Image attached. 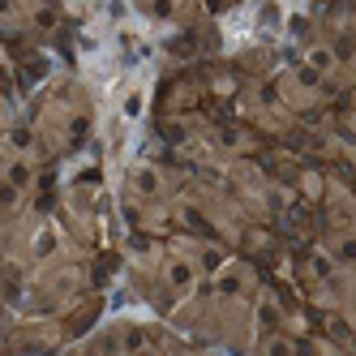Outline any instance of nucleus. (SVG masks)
I'll return each mask as SVG.
<instances>
[{"label": "nucleus", "mask_w": 356, "mask_h": 356, "mask_svg": "<svg viewBox=\"0 0 356 356\" xmlns=\"http://www.w3.org/2000/svg\"><path fill=\"white\" fill-rule=\"evenodd\" d=\"M193 279H197L193 262H181V258H172V262H168V284H172L176 292H189V288H193Z\"/></svg>", "instance_id": "f257e3e1"}, {"label": "nucleus", "mask_w": 356, "mask_h": 356, "mask_svg": "<svg viewBox=\"0 0 356 356\" xmlns=\"http://www.w3.org/2000/svg\"><path fill=\"white\" fill-rule=\"evenodd\" d=\"M330 258H335V266H356V236H335L330 241Z\"/></svg>", "instance_id": "f03ea898"}, {"label": "nucleus", "mask_w": 356, "mask_h": 356, "mask_svg": "<svg viewBox=\"0 0 356 356\" xmlns=\"http://www.w3.org/2000/svg\"><path fill=\"white\" fill-rule=\"evenodd\" d=\"M5 185H9V189H17V193L31 185V163L22 159V155H17V159H9V176H5Z\"/></svg>", "instance_id": "7ed1b4c3"}, {"label": "nucleus", "mask_w": 356, "mask_h": 356, "mask_svg": "<svg viewBox=\"0 0 356 356\" xmlns=\"http://www.w3.org/2000/svg\"><path fill=\"white\" fill-rule=\"evenodd\" d=\"M134 189H138L142 197H159V172H155V168H138V172H134Z\"/></svg>", "instance_id": "20e7f679"}, {"label": "nucleus", "mask_w": 356, "mask_h": 356, "mask_svg": "<svg viewBox=\"0 0 356 356\" xmlns=\"http://www.w3.org/2000/svg\"><path fill=\"white\" fill-rule=\"evenodd\" d=\"M309 69H318V73H335V52L330 47H309Z\"/></svg>", "instance_id": "39448f33"}, {"label": "nucleus", "mask_w": 356, "mask_h": 356, "mask_svg": "<svg viewBox=\"0 0 356 356\" xmlns=\"http://www.w3.org/2000/svg\"><path fill=\"white\" fill-rule=\"evenodd\" d=\"M9 146H13V155H26L31 134H26V129H13V134H9Z\"/></svg>", "instance_id": "423d86ee"}, {"label": "nucleus", "mask_w": 356, "mask_h": 356, "mask_svg": "<svg viewBox=\"0 0 356 356\" xmlns=\"http://www.w3.org/2000/svg\"><path fill=\"white\" fill-rule=\"evenodd\" d=\"M150 13H155V17H168V13H172V0H155V5H150Z\"/></svg>", "instance_id": "0eeeda50"}, {"label": "nucleus", "mask_w": 356, "mask_h": 356, "mask_svg": "<svg viewBox=\"0 0 356 356\" xmlns=\"http://www.w3.org/2000/svg\"><path fill=\"white\" fill-rule=\"evenodd\" d=\"M13 5H26V9H35V5H39V0H13Z\"/></svg>", "instance_id": "6e6552de"}]
</instances>
